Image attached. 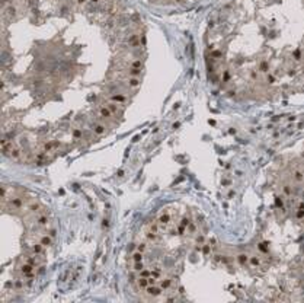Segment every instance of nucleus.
Returning a JSON list of instances; mask_svg holds the SVG:
<instances>
[{
  "label": "nucleus",
  "mask_w": 304,
  "mask_h": 303,
  "mask_svg": "<svg viewBox=\"0 0 304 303\" xmlns=\"http://www.w3.org/2000/svg\"><path fill=\"white\" fill-rule=\"evenodd\" d=\"M127 83H128V86H130V88L135 89V88H138V85H140V77L130 76V77H128V80H127Z\"/></svg>",
  "instance_id": "f257e3e1"
},
{
  "label": "nucleus",
  "mask_w": 304,
  "mask_h": 303,
  "mask_svg": "<svg viewBox=\"0 0 304 303\" xmlns=\"http://www.w3.org/2000/svg\"><path fill=\"white\" fill-rule=\"evenodd\" d=\"M32 271H34V265L29 262V264H23L22 265V272L23 275H31L32 274Z\"/></svg>",
  "instance_id": "f03ea898"
},
{
  "label": "nucleus",
  "mask_w": 304,
  "mask_h": 303,
  "mask_svg": "<svg viewBox=\"0 0 304 303\" xmlns=\"http://www.w3.org/2000/svg\"><path fill=\"white\" fill-rule=\"evenodd\" d=\"M99 112H101V115L103 117V118H111L112 117V112H111V109L105 105V106H101V109H99Z\"/></svg>",
  "instance_id": "7ed1b4c3"
},
{
  "label": "nucleus",
  "mask_w": 304,
  "mask_h": 303,
  "mask_svg": "<svg viewBox=\"0 0 304 303\" xmlns=\"http://www.w3.org/2000/svg\"><path fill=\"white\" fill-rule=\"evenodd\" d=\"M93 131H95V134L101 135V134H103V133L106 131V127H105L103 124H96V125H95V128H93Z\"/></svg>",
  "instance_id": "20e7f679"
},
{
  "label": "nucleus",
  "mask_w": 304,
  "mask_h": 303,
  "mask_svg": "<svg viewBox=\"0 0 304 303\" xmlns=\"http://www.w3.org/2000/svg\"><path fill=\"white\" fill-rule=\"evenodd\" d=\"M133 262H138V261H143L144 259V254L143 252H140V251H137V252H134L133 254Z\"/></svg>",
  "instance_id": "39448f33"
},
{
  "label": "nucleus",
  "mask_w": 304,
  "mask_h": 303,
  "mask_svg": "<svg viewBox=\"0 0 304 303\" xmlns=\"http://www.w3.org/2000/svg\"><path fill=\"white\" fill-rule=\"evenodd\" d=\"M111 99H112L113 102H119V103H124V102H125V95H122V93H118V95H112V96H111Z\"/></svg>",
  "instance_id": "423d86ee"
},
{
  "label": "nucleus",
  "mask_w": 304,
  "mask_h": 303,
  "mask_svg": "<svg viewBox=\"0 0 304 303\" xmlns=\"http://www.w3.org/2000/svg\"><path fill=\"white\" fill-rule=\"evenodd\" d=\"M42 243L39 242V243H35L34 246H32V251H34V254L35 255H39V254H42Z\"/></svg>",
  "instance_id": "0eeeda50"
},
{
  "label": "nucleus",
  "mask_w": 304,
  "mask_h": 303,
  "mask_svg": "<svg viewBox=\"0 0 304 303\" xmlns=\"http://www.w3.org/2000/svg\"><path fill=\"white\" fill-rule=\"evenodd\" d=\"M41 243H42L44 246H50V245H51V237L42 236V237H41Z\"/></svg>",
  "instance_id": "6e6552de"
},
{
  "label": "nucleus",
  "mask_w": 304,
  "mask_h": 303,
  "mask_svg": "<svg viewBox=\"0 0 304 303\" xmlns=\"http://www.w3.org/2000/svg\"><path fill=\"white\" fill-rule=\"evenodd\" d=\"M47 223H48V219H47L45 216H39V217H38V225L39 226H45Z\"/></svg>",
  "instance_id": "1a4fd4ad"
},
{
  "label": "nucleus",
  "mask_w": 304,
  "mask_h": 303,
  "mask_svg": "<svg viewBox=\"0 0 304 303\" xmlns=\"http://www.w3.org/2000/svg\"><path fill=\"white\" fill-rule=\"evenodd\" d=\"M80 134H82V131H80V130H74V137H79Z\"/></svg>",
  "instance_id": "9d476101"
},
{
  "label": "nucleus",
  "mask_w": 304,
  "mask_h": 303,
  "mask_svg": "<svg viewBox=\"0 0 304 303\" xmlns=\"http://www.w3.org/2000/svg\"><path fill=\"white\" fill-rule=\"evenodd\" d=\"M86 1H87V0H77V3H79V4H83V3H86Z\"/></svg>",
  "instance_id": "9b49d317"
},
{
  "label": "nucleus",
  "mask_w": 304,
  "mask_h": 303,
  "mask_svg": "<svg viewBox=\"0 0 304 303\" xmlns=\"http://www.w3.org/2000/svg\"><path fill=\"white\" fill-rule=\"evenodd\" d=\"M89 1H92V3H98L99 0H89Z\"/></svg>",
  "instance_id": "f8f14e48"
}]
</instances>
